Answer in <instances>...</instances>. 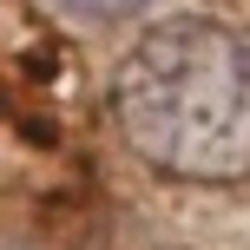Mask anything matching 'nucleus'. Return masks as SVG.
I'll use <instances>...</instances> for the list:
<instances>
[{
    "mask_svg": "<svg viewBox=\"0 0 250 250\" xmlns=\"http://www.w3.org/2000/svg\"><path fill=\"white\" fill-rule=\"evenodd\" d=\"M112 112L125 145L165 178H250V26L204 13L145 26L112 79Z\"/></svg>",
    "mask_w": 250,
    "mask_h": 250,
    "instance_id": "nucleus-1",
    "label": "nucleus"
},
{
    "mask_svg": "<svg viewBox=\"0 0 250 250\" xmlns=\"http://www.w3.org/2000/svg\"><path fill=\"white\" fill-rule=\"evenodd\" d=\"M66 7H79V13H99V20H119V13L151 7V0H66Z\"/></svg>",
    "mask_w": 250,
    "mask_h": 250,
    "instance_id": "nucleus-2",
    "label": "nucleus"
}]
</instances>
